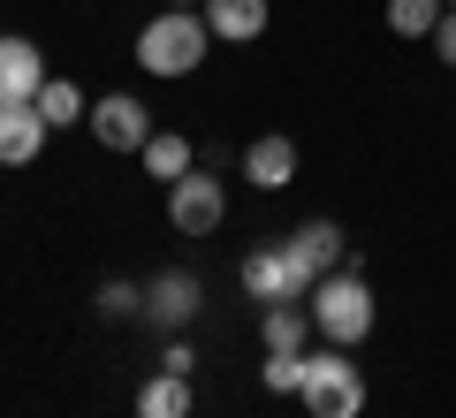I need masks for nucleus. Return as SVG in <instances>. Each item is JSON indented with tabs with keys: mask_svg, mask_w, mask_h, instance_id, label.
Listing matches in <instances>:
<instances>
[{
	"mask_svg": "<svg viewBox=\"0 0 456 418\" xmlns=\"http://www.w3.org/2000/svg\"><path fill=\"white\" fill-rule=\"evenodd\" d=\"M206 46H213V31H206L198 8H160V16L137 31V61H145L152 77H191V69L206 61Z\"/></svg>",
	"mask_w": 456,
	"mask_h": 418,
	"instance_id": "1",
	"label": "nucleus"
},
{
	"mask_svg": "<svg viewBox=\"0 0 456 418\" xmlns=\"http://www.w3.org/2000/svg\"><path fill=\"white\" fill-rule=\"evenodd\" d=\"M305 312H312V327H320L335 350H350V342L373 335V290H365V274H320L312 297H305Z\"/></svg>",
	"mask_w": 456,
	"mask_h": 418,
	"instance_id": "2",
	"label": "nucleus"
},
{
	"mask_svg": "<svg viewBox=\"0 0 456 418\" xmlns=\"http://www.w3.org/2000/svg\"><path fill=\"white\" fill-rule=\"evenodd\" d=\"M297 396H305L312 418H358V411H365V373L350 365L342 350H312V357H305V388H297Z\"/></svg>",
	"mask_w": 456,
	"mask_h": 418,
	"instance_id": "3",
	"label": "nucleus"
},
{
	"mask_svg": "<svg viewBox=\"0 0 456 418\" xmlns=\"http://www.w3.org/2000/svg\"><path fill=\"white\" fill-rule=\"evenodd\" d=\"M198 305H206L198 274L167 266V274H152V282H145V312H137V320H145V327H160V335H183V327L198 320Z\"/></svg>",
	"mask_w": 456,
	"mask_h": 418,
	"instance_id": "4",
	"label": "nucleus"
},
{
	"mask_svg": "<svg viewBox=\"0 0 456 418\" xmlns=\"http://www.w3.org/2000/svg\"><path fill=\"white\" fill-rule=\"evenodd\" d=\"M236 282H244L251 305H305V282H297V266H289V243H259V251L236 266Z\"/></svg>",
	"mask_w": 456,
	"mask_h": 418,
	"instance_id": "5",
	"label": "nucleus"
},
{
	"mask_svg": "<svg viewBox=\"0 0 456 418\" xmlns=\"http://www.w3.org/2000/svg\"><path fill=\"white\" fill-rule=\"evenodd\" d=\"M221 213H228V198H221V183H213V168H191L183 183H167V221H175L183 236H213Z\"/></svg>",
	"mask_w": 456,
	"mask_h": 418,
	"instance_id": "6",
	"label": "nucleus"
},
{
	"mask_svg": "<svg viewBox=\"0 0 456 418\" xmlns=\"http://www.w3.org/2000/svg\"><path fill=\"white\" fill-rule=\"evenodd\" d=\"M92 137L107 152H145V137H152V114L137 107L130 92H107V99H92Z\"/></svg>",
	"mask_w": 456,
	"mask_h": 418,
	"instance_id": "7",
	"label": "nucleus"
},
{
	"mask_svg": "<svg viewBox=\"0 0 456 418\" xmlns=\"http://www.w3.org/2000/svg\"><path fill=\"white\" fill-rule=\"evenodd\" d=\"M46 114H38V99H16V107H0V168H31L38 152H46Z\"/></svg>",
	"mask_w": 456,
	"mask_h": 418,
	"instance_id": "8",
	"label": "nucleus"
},
{
	"mask_svg": "<svg viewBox=\"0 0 456 418\" xmlns=\"http://www.w3.org/2000/svg\"><path fill=\"white\" fill-rule=\"evenodd\" d=\"M38 92H46V53L31 38H0V107L38 99Z\"/></svg>",
	"mask_w": 456,
	"mask_h": 418,
	"instance_id": "9",
	"label": "nucleus"
},
{
	"mask_svg": "<svg viewBox=\"0 0 456 418\" xmlns=\"http://www.w3.org/2000/svg\"><path fill=\"white\" fill-rule=\"evenodd\" d=\"M281 243H289V266H297V282H305V297H312V282L342 258V228L335 221H305L297 236H281Z\"/></svg>",
	"mask_w": 456,
	"mask_h": 418,
	"instance_id": "10",
	"label": "nucleus"
},
{
	"mask_svg": "<svg viewBox=\"0 0 456 418\" xmlns=\"http://www.w3.org/2000/svg\"><path fill=\"white\" fill-rule=\"evenodd\" d=\"M244 176L259 183V191H289L297 183V145L289 137H251L244 145Z\"/></svg>",
	"mask_w": 456,
	"mask_h": 418,
	"instance_id": "11",
	"label": "nucleus"
},
{
	"mask_svg": "<svg viewBox=\"0 0 456 418\" xmlns=\"http://www.w3.org/2000/svg\"><path fill=\"white\" fill-rule=\"evenodd\" d=\"M206 31L228 46H251L266 31V0H206Z\"/></svg>",
	"mask_w": 456,
	"mask_h": 418,
	"instance_id": "12",
	"label": "nucleus"
},
{
	"mask_svg": "<svg viewBox=\"0 0 456 418\" xmlns=\"http://www.w3.org/2000/svg\"><path fill=\"white\" fill-rule=\"evenodd\" d=\"M137 418H191V373H152L137 388Z\"/></svg>",
	"mask_w": 456,
	"mask_h": 418,
	"instance_id": "13",
	"label": "nucleus"
},
{
	"mask_svg": "<svg viewBox=\"0 0 456 418\" xmlns=\"http://www.w3.org/2000/svg\"><path fill=\"white\" fill-rule=\"evenodd\" d=\"M38 114H46V129H77V122H92V99H84L69 77H46V92H38Z\"/></svg>",
	"mask_w": 456,
	"mask_h": 418,
	"instance_id": "14",
	"label": "nucleus"
},
{
	"mask_svg": "<svg viewBox=\"0 0 456 418\" xmlns=\"http://www.w3.org/2000/svg\"><path fill=\"white\" fill-rule=\"evenodd\" d=\"M137 160H145V176H160V183H183V176H191V137H167V129H152Z\"/></svg>",
	"mask_w": 456,
	"mask_h": 418,
	"instance_id": "15",
	"label": "nucleus"
},
{
	"mask_svg": "<svg viewBox=\"0 0 456 418\" xmlns=\"http://www.w3.org/2000/svg\"><path fill=\"white\" fill-rule=\"evenodd\" d=\"M259 335H266V350H305L312 312H305V305H266V312H259Z\"/></svg>",
	"mask_w": 456,
	"mask_h": 418,
	"instance_id": "16",
	"label": "nucleus"
},
{
	"mask_svg": "<svg viewBox=\"0 0 456 418\" xmlns=\"http://www.w3.org/2000/svg\"><path fill=\"white\" fill-rule=\"evenodd\" d=\"M441 23V0H388V31L395 38H434Z\"/></svg>",
	"mask_w": 456,
	"mask_h": 418,
	"instance_id": "17",
	"label": "nucleus"
},
{
	"mask_svg": "<svg viewBox=\"0 0 456 418\" xmlns=\"http://www.w3.org/2000/svg\"><path fill=\"white\" fill-rule=\"evenodd\" d=\"M305 357L312 350H266V365H259L266 396H297V388H305Z\"/></svg>",
	"mask_w": 456,
	"mask_h": 418,
	"instance_id": "18",
	"label": "nucleus"
},
{
	"mask_svg": "<svg viewBox=\"0 0 456 418\" xmlns=\"http://www.w3.org/2000/svg\"><path fill=\"white\" fill-rule=\"evenodd\" d=\"M130 312H145V290H130V282H107L99 290V320H130Z\"/></svg>",
	"mask_w": 456,
	"mask_h": 418,
	"instance_id": "19",
	"label": "nucleus"
},
{
	"mask_svg": "<svg viewBox=\"0 0 456 418\" xmlns=\"http://www.w3.org/2000/svg\"><path fill=\"white\" fill-rule=\"evenodd\" d=\"M434 53H441V69H456V8H441V23H434Z\"/></svg>",
	"mask_w": 456,
	"mask_h": 418,
	"instance_id": "20",
	"label": "nucleus"
},
{
	"mask_svg": "<svg viewBox=\"0 0 456 418\" xmlns=\"http://www.w3.org/2000/svg\"><path fill=\"white\" fill-rule=\"evenodd\" d=\"M191 365H198V357H191V342L175 335V342H167V350H160V373H191Z\"/></svg>",
	"mask_w": 456,
	"mask_h": 418,
	"instance_id": "21",
	"label": "nucleus"
},
{
	"mask_svg": "<svg viewBox=\"0 0 456 418\" xmlns=\"http://www.w3.org/2000/svg\"><path fill=\"white\" fill-rule=\"evenodd\" d=\"M441 8H456V0H441Z\"/></svg>",
	"mask_w": 456,
	"mask_h": 418,
	"instance_id": "22",
	"label": "nucleus"
}]
</instances>
